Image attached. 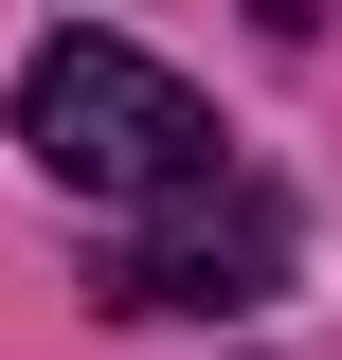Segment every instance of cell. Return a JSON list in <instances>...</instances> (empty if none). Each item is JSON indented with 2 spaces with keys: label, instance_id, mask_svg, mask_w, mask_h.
Listing matches in <instances>:
<instances>
[{
  "label": "cell",
  "instance_id": "obj_1",
  "mask_svg": "<svg viewBox=\"0 0 342 360\" xmlns=\"http://www.w3.org/2000/svg\"><path fill=\"white\" fill-rule=\"evenodd\" d=\"M18 144H37V180H72V198H144V217L198 198V180H234V162H216V108H198L144 37H90V18L18 54Z\"/></svg>",
  "mask_w": 342,
  "mask_h": 360
},
{
  "label": "cell",
  "instance_id": "obj_2",
  "mask_svg": "<svg viewBox=\"0 0 342 360\" xmlns=\"http://www.w3.org/2000/svg\"><path fill=\"white\" fill-rule=\"evenodd\" d=\"M289 252H306V234H289L270 180H198V198H163V217L108 252V307H127V324H234V307L289 288Z\"/></svg>",
  "mask_w": 342,
  "mask_h": 360
}]
</instances>
